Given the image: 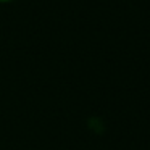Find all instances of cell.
Returning a JSON list of instances; mask_svg holds the SVG:
<instances>
[{
	"instance_id": "1",
	"label": "cell",
	"mask_w": 150,
	"mask_h": 150,
	"mask_svg": "<svg viewBox=\"0 0 150 150\" xmlns=\"http://www.w3.org/2000/svg\"><path fill=\"white\" fill-rule=\"evenodd\" d=\"M0 2H7V0H0Z\"/></svg>"
}]
</instances>
